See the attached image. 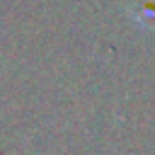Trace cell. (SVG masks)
<instances>
[{"label":"cell","instance_id":"obj_1","mask_svg":"<svg viewBox=\"0 0 155 155\" xmlns=\"http://www.w3.org/2000/svg\"><path fill=\"white\" fill-rule=\"evenodd\" d=\"M133 19L140 27L153 29L155 27V0H138L133 7Z\"/></svg>","mask_w":155,"mask_h":155}]
</instances>
